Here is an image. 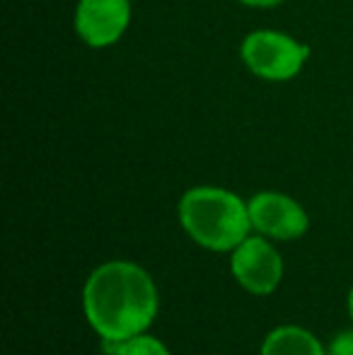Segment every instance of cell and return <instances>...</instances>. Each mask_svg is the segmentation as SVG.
Returning <instances> with one entry per match:
<instances>
[{
    "instance_id": "obj_1",
    "label": "cell",
    "mask_w": 353,
    "mask_h": 355,
    "mask_svg": "<svg viewBox=\"0 0 353 355\" xmlns=\"http://www.w3.org/2000/svg\"><path fill=\"white\" fill-rule=\"evenodd\" d=\"M87 322L107 343H121L143 334L157 314L153 278L131 261H109L85 283Z\"/></svg>"
},
{
    "instance_id": "obj_2",
    "label": "cell",
    "mask_w": 353,
    "mask_h": 355,
    "mask_svg": "<svg viewBox=\"0 0 353 355\" xmlns=\"http://www.w3.org/2000/svg\"><path fill=\"white\" fill-rule=\"evenodd\" d=\"M179 220L189 237L211 252H230L250 234V208L240 196L216 187L191 189L179 201Z\"/></svg>"
},
{
    "instance_id": "obj_3",
    "label": "cell",
    "mask_w": 353,
    "mask_h": 355,
    "mask_svg": "<svg viewBox=\"0 0 353 355\" xmlns=\"http://www.w3.org/2000/svg\"><path fill=\"white\" fill-rule=\"evenodd\" d=\"M310 49L281 32H255L242 44V61L264 80H291L300 73Z\"/></svg>"
},
{
    "instance_id": "obj_4",
    "label": "cell",
    "mask_w": 353,
    "mask_h": 355,
    "mask_svg": "<svg viewBox=\"0 0 353 355\" xmlns=\"http://www.w3.org/2000/svg\"><path fill=\"white\" fill-rule=\"evenodd\" d=\"M232 276L250 293L268 295L281 283L283 261L266 239L247 237L232 252Z\"/></svg>"
},
{
    "instance_id": "obj_5",
    "label": "cell",
    "mask_w": 353,
    "mask_h": 355,
    "mask_svg": "<svg viewBox=\"0 0 353 355\" xmlns=\"http://www.w3.org/2000/svg\"><path fill=\"white\" fill-rule=\"evenodd\" d=\"M131 19L128 0H80L76 12V29L87 46H112L126 32Z\"/></svg>"
},
{
    "instance_id": "obj_6",
    "label": "cell",
    "mask_w": 353,
    "mask_h": 355,
    "mask_svg": "<svg viewBox=\"0 0 353 355\" xmlns=\"http://www.w3.org/2000/svg\"><path fill=\"white\" fill-rule=\"evenodd\" d=\"M247 208H250L252 227L276 239H298L305 234L307 225H310L300 203L283 196V193H257L247 203Z\"/></svg>"
},
{
    "instance_id": "obj_7",
    "label": "cell",
    "mask_w": 353,
    "mask_h": 355,
    "mask_svg": "<svg viewBox=\"0 0 353 355\" xmlns=\"http://www.w3.org/2000/svg\"><path fill=\"white\" fill-rule=\"evenodd\" d=\"M261 355H327V351L305 329L278 327L266 336Z\"/></svg>"
},
{
    "instance_id": "obj_8",
    "label": "cell",
    "mask_w": 353,
    "mask_h": 355,
    "mask_svg": "<svg viewBox=\"0 0 353 355\" xmlns=\"http://www.w3.org/2000/svg\"><path fill=\"white\" fill-rule=\"evenodd\" d=\"M114 355H170V351H167L157 338L141 336V334H138V336L128 338V341L117 343Z\"/></svg>"
},
{
    "instance_id": "obj_9",
    "label": "cell",
    "mask_w": 353,
    "mask_h": 355,
    "mask_svg": "<svg viewBox=\"0 0 353 355\" xmlns=\"http://www.w3.org/2000/svg\"><path fill=\"white\" fill-rule=\"evenodd\" d=\"M327 355H353V331H341L339 336L329 343Z\"/></svg>"
},
{
    "instance_id": "obj_10",
    "label": "cell",
    "mask_w": 353,
    "mask_h": 355,
    "mask_svg": "<svg viewBox=\"0 0 353 355\" xmlns=\"http://www.w3.org/2000/svg\"><path fill=\"white\" fill-rule=\"evenodd\" d=\"M245 5H252V8H273V5L283 3V0H240Z\"/></svg>"
},
{
    "instance_id": "obj_11",
    "label": "cell",
    "mask_w": 353,
    "mask_h": 355,
    "mask_svg": "<svg viewBox=\"0 0 353 355\" xmlns=\"http://www.w3.org/2000/svg\"><path fill=\"white\" fill-rule=\"evenodd\" d=\"M349 312H351V319H353V288H351V293H349Z\"/></svg>"
}]
</instances>
